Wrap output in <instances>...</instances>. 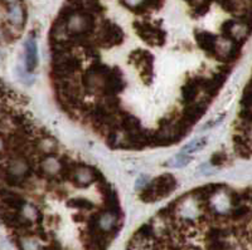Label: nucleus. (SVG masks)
Segmentation results:
<instances>
[{
	"mask_svg": "<svg viewBox=\"0 0 252 250\" xmlns=\"http://www.w3.org/2000/svg\"><path fill=\"white\" fill-rule=\"evenodd\" d=\"M178 188V181L172 173H163L159 177H155L139 191V197L146 204H154L159 200L165 199Z\"/></svg>",
	"mask_w": 252,
	"mask_h": 250,
	"instance_id": "1",
	"label": "nucleus"
},
{
	"mask_svg": "<svg viewBox=\"0 0 252 250\" xmlns=\"http://www.w3.org/2000/svg\"><path fill=\"white\" fill-rule=\"evenodd\" d=\"M124 40V33L116 23L109 20L101 22L100 26H96V37L94 44L100 48H114Z\"/></svg>",
	"mask_w": 252,
	"mask_h": 250,
	"instance_id": "2",
	"label": "nucleus"
},
{
	"mask_svg": "<svg viewBox=\"0 0 252 250\" xmlns=\"http://www.w3.org/2000/svg\"><path fill=\"white\" fill-rule=\"evenodd\" d=\"M134 28L139 37L152 47L163 46L166 40V33L160 28L158 22L140 20L134 22Z\"/></svg>",
	"mask_w": 252,
	"mask_h": 250,
	"instance_id": "3",
	"label": "nucleus"
},
{
	"mask_svg": "<svg viewBox=\"0 0 252 250\" xmlns=\"http://www.w3.org/2000/svg\"><path fill=\"white\" fill-rule=\"evenodd\" d=\"M101 179H103V176L100 173V171H97L94 167H92V166H87L85 164H80L78 162L77 166L68 175L67 181L75 185L76 188L85 189L87 186H90L91 184L97 182Z\"/></svg>",
	"mask_w": 252,
	"mask_h": 250,
	"instance_id": "4",
	"label": "nucleus"
},
{
	"mask_svg": "<svg viewBox=\"0 0 252 250\" xmlns=\"http://www.w3.org/2000/svg\"><path fill=\"white\" fill-rule=\"evenodd\" d=\"M129 60L136 67V69L139 71V77L143 82H152L153 74H154V57L150 52H131L129 56Z\"/></svg>",
	"mask_w": 252,
	"mask_h": 250,
	"instance_id": "5",
	"label": "nucleus"
},
{
	"mask_svg": "<svg viewBox=\"0 0 252 250\" xmlns=\"http://www.w3.org/2000/svg\"><path fill=\"white\" fill-rule=\"evenodd\" d=\"M5 22L8 27L13 30H22L26 26L27 13L24 6L20 3L12 4L5 6Z\"/></svg>",
	"mask_w": 252,
	"mask_h": 250,
	"instance_id": "6",
	"label": "nucleus"
},
{
	"mask_svg": "<svg viewBox=\"0 0 252 250\" xmlns=\"http://www.w3.org/2000/svg\"><path fill=\"white\" fill-rule=\"evenodd\" d=\"M194 35L198 46L201 47V49H203L204 52L209 53L211 56H216L218 39L215 34L209 33V31H195Z\"/></svg>",
	"mask_w": 252,
	"mask_h": 250,
	"instance_id": "7",
	"label": "nucleus"
},
{
	"mask_svg": "<svg viewBox=\"0 0 252 250\" xmlns=\"http://www.w3.org/2000/svg\"><path fill=\"white\" fill-rule=\"evenodd\" d=\"M24 54H26V69L28 73H34L38 66L37 43L34 38H28L24 44Z\"/></svg>",
	"mask_w": 252,
	"mask_h": 250,
	"instance_id": "8",
	"label": "nucleus"
},
{
	"mask_svg": "<svg viewBox=\"0 0 252 250\" xmlns=\"http://www.w3.org/2000/svg\"><path fill=\"white\" fill-rule=\"evenodd\" d=\"M67 206L71 209H76V210L80 211H92L94 210V204L91 202L90 200L85 199V197H76V199H72L67 202Z\"/></svg>",
	"mask_w": 252,
	"mask_h": 250,
	"instance_id": "9",
	"label": "nucleus"
},
{
	"mask_svg": "<svg viewBox=\"0 0 252 250\" xmlns=\"http://www.w3.org/2000/svg\"><path fill=\"white\" fill-rule=\"evenodd\" d=\"M208 143V137H199V139H193L192 142L187 143L183 148H182V154H193V152H197V151L203 150L204 147Z\"/></svg>",
	"mask_w": 252,
	"mask_h": 250,
	"instance_id": "10",
	"label": "nucleus"
},
{
	"mask_svg": "<svg viewBox=\"0 0 252 250\" xmlns=\"http://www.w3.org/2000/svg\"><path fill=\"white\" fill-rule=\"evenodd\" d=\"M190 161H192V159H190V157L187 156L186 154H181V155H177V156H174L173 159L168 160L165 164V166H168V167L179 168V167H184V166H187Z\"/></svg>",
	"mask_w": 252,
	"mask_h": 250,
	"instance_id": "11",
	"label": "nucleus"
},
{
	"mask_svg": "<svg viewBox=\"0 0 252 250\" xmlns=\"http://www.w3.org/2000/svg\"><path fill=\"white\" fill-rule=\"evenodd\" d=\"M226 161V155L223 154V152H217V154H215L212 156V160H211V162H212V165H222L223 162Z\"/></svg>",
	"mask_w": 252,
	"mask_h": 250,
	"instance_id": "12",
	"label": "nucleus"
},
{
	"mask_svg": "<svg viewBox=\"0 0 252 250\" xmlns=\"http://www.w3.org/2000/svg\"><path fill=\"white\" fill-rule=\"evenodd\" d=\"M6 148H8V142H6V137L4 136V135L1 134V132H0V156L5 154Z\"/></svg>",
	"mask_w": 252,
	"mask_h": 250,
	"instance_id": "13",
	"label": "nucleus"
},
{
	"mask_svg": "<svg viewBox=\"0 0 252 250\" xmlns=\"http://www.w3.org/2000/svg\"><path fill=\"white\" fill-rule=\"evenodd\" d=\"M146 184H148V181H146V177L145 176H141L140 179H138V181H136V186H135V189L140 191L141 189H143Z\"/></svg>",
	"mask_w": 252,
	"mask_h": 250,
	"instance_id": "14",
	"label": "nucleus"
},
{
	"mask_svg": "<svg viewBox=\"0 0 252 250\" xmlns=\"http://www.w3.org/2000/svg\"><path fill=\"white\" fill-rule=\"evenodd\" d=\"M4 40H8V31H6V28L0 26V43L4 42Z\"/></svg>",
	"mask_w": 252,
	"mask_h": 250,
	"instance_id": "15",
	"label": "nucleus"
},
{
	"mask_svg": "<svg viewBox=\"0 0 252 250\" xmlns=\"http://www.w3.org/2000/svg\"><path fill=\"white\" fill-rule=\"evenodd\" d=\"M20 1H22V0H0V4H3L4 6H8L15 3H20Z\"/></svg>",
	"mask_w": 252,
	"mask_h": 250,
	"instance_id": "16",
	"label": "nucleus"
},
{
	"mask_svg": "<svg viewBox=\"0 0 252 250\" xmlns=\"http://www.w3.org/2000/svg\"><path fill=\"white\" fill-rule=\"evenodd\" d=\"M1 62H3V57H1V54H0V64H1Z\"/></svg>",
	"mask_w": 252,
	"mask_h": 250,
	"instance_id": "17",
	"label": "nucleus"
}]
</instances>
